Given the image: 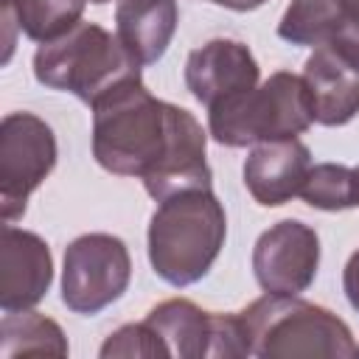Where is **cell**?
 <instances>
[{"instance_id":"11","label":"cell","mask_w":359,"mask_h":359,"mask_svg":"<svg viewBox=\"0 0 359 359\" xmlns=\"http://www.w3.org/2000/svg\"><path fill=\"white\" fill-rule=\"evenodd\" d=\"M261 79L258 62L252 50L238 39H210L202 48L188 53L185 62V84L191 95L208 109L252 90Z\"/></svg>"},{"instance_id":"5","label":"cell","mask_w":359,"mask_h":359,"mask_svg":"<svg viewBox=\"0 0 359 359\" xmlns=\"http://www.w3.org/2000/svg\"><path fill=\"white\" fill-rule=\"evenodd\" d=\"M311 123L314 118L303 76L289 70H278L252 90L208 109L210 137L230 149L297 137Z\"/></svg>"},{"instance_id":"10","label":"cell","mask_w":359,"mask_h":359,"mask_svg":"<svg viewBox=\"0 0 359 359\" xmlns=\"http://www.w3.org/2000/svg\"><path fill=\"white\" fill-rule=\"evenodd\" d=\"M303 84L311 118L323 126H342L359 115V42L331 39L306 59Z\"/></svg>"},{"instance_id":"17","label":"cell","mask_w":359,"mask_h":359,"mask_svg":"<svg viewBox=\"0 0 359 359\" xmlns=\"http://www.w3.org/2000/svg\"><path fill=\"white\" fill-rule=\"evenodd\" d=\"M0 353L3 359L48 353V356H67V339L62 328L36 311H6L0 323Z\"/></svg>"},{"instance_id":"20","label":"cell","mask_w":359,"mask_h":359,"mask_svg":"<svg viewBox=\"0 0 359 359\" xmlns=\"http://www.w3.org/2000/svg\"><path fill=\"white\" fill-rule=\"evenodd\" d=\"M342 289H345V297L348 303L359 311V250L348 258L345 264V272H342Z\"/></svg>"},{"instance_id":"23","label":"cell","mask_w":359,"mask_h":359,"mask_svg":"<svg viewBox=\"0 0 359 359\" xmlns=\"http://www.w3.org/2000/svg\"><path fill=\"white\" fill-rule=\"evenodd\" d=\"M356 180H359V165H356Z\"/></svg>"},{"instance_id":"7","label":"cell","mask_w":359,"mask_h":359,"mask_svg":"<svg viewBox=\"0 0 359 359\" xmlns=\"http://www.w3.org/2000/svg\"><path fill=\"white\" fill-rule=\"evenodd\" d=\"M56 165V137L31 112H8L0 123V210L14 224L25 213L28 196Z\"/></svg>"},{"instance_id":"13","label":"cell","mask_w":359,"mask_h":359,"mask_svg":"<svg viewBox=\"0 0 359 359\" xmlns=\"http://www.w3.org/2000/svg\"><path fill=\"white\" fill-rule=\"evenodd\" d=\"M309 168L311 151L297 137L258 143L244 160V185L258 205L278 208L300 196Z\"/></svg>"},{"instance_id":"15","label":"cell","mask_w":359,"mask_h":359,"mask_svg":"<svg viewBox=\"0 0 359 359\" xmlns=\"http://www.w3.org/2000/svg\"><path fill=\"white\" fill-rule=\"evenodd\" d=\"M87 0H0L3 8V65L14 50V31L34 42H50L81 22Z\"/></svg>"},{"instance_id":"22","label":"cell","mask_w":359,"mask_h":359,"mask_svg":"<svg viewBox=\"0 0 359 359\" xmlns=\"http://www.w3.org/2000/svg\"><path fill=\"white\" fill-rule=\"evenodd\" d=\"M87 3H95V6H101V3H109V0H87Z\"/></svg>"},{"instance_id":"24","label":"cell","mask_w":359,"mask_h":359,"mask_svg":"<svg viewBox=\"0 0 359 359\" xmlns=\"http://www.w3.org/2000/svg\"><path fill=\"white\" fill-rule=\"evenodd\" d=\"M356 353H359V348H356Z\"/></svg>"},{"instance_id":"8","label":"cell","mask_w":359,"mask_h":359,"mask_svg":"<svg viewBox=\"0 0 359 359\" xmlns=\"http://www.w3.org/2000/svg\"><path fill=\"white\" fill-rule=\"evenodd\" d=\"M146 323L163 339L168 356H247L238 314L205 311L191 300L171 297L157 303L146 314Z\"/></svg>"},{"instance_id":"14","label":"cell","mask_w":359,"mask_h":359,"mask_svg":"<svg viewBox=\"0 0 359 359\" xmlns=\"http://www.w3.org/2000/svg\"><path fill=\"white\" fill-rule=\"evenodd\" d=\"M177 0H121L115 11V36L143 67L163 59L177 34Z\"/></svg>"},{"instance_id":"21","label":"cell","mask_w":359,"mask_h":359,"mask_svg":"<svg viewBox=\"0 0 359 359\" xmlns=\"http://www.w3.org/2000/svg\"><path fill=\"white\" fill-rule=\"evenodd\" d=\"M208 3H216V6H224L230 11H252L258 6H264L266 0H208Z\"/></svg>"},{"instance_id":"16","label":"cell","mask_w":359,"mask_h":359,"mask_svg":"<svg viewBox=\"0 0 359 359\" xmlns=\"http://www.w3.org/2000/svg\"><path fill=\"white\" fill-rule=\"evenodd\" d=\"M348 34L342 0H292L278 22V36L289 45L317 48Z\"/></svg>"},{"instance_id":"9","label":"cell","mask_w":359,"mask_h":359,"mask_svg":"<svg viewBox=\"0 0 359 359\" xmlns=\"http://www.w3.org/2000/svg\"><path fill=\"white\" fill-rule=\"evenodd\" d=\"M320 266V236L314 227L283 219L264 230L252 247V272L269 294H300L306 292Z\"/></svg>"},{"instance_id":"19","label":"cell","mask_w":359,"mask_h":359,"mask_svg":"<svg viewBox=\"0 0 359 359\" xmlns=\"http://www.w3.org/2000/svg\"><path fill=\"white\" fill-rule=\"evenodd\" d=\"M101 356H168L163 339L154 334V328L143 320V323H129L123 328H118L115 334L107 337V342L101 345Z\"/></svg>"},{"instance_id":"18","label":"cell","mask_w":359,"mask_h":359,"mask_svg":"<svg viewBox=\"0 0 359 359\" xmlns=\"http://www.w3.org/2000/svg\"><path fill=\"white\" fill-rule=\"evenodd\" d=\"M300 196L309 208L317 210H348L359 205V180L356 168L339 163H317L309 168Z\"/></svg>"},{"instance_id":"3","label":"cell","mask_w":359,"mask_h":359,"mask_svg":"<svg viewBox=\"0 0 359 359\" xmlns=\"http://www.w3.org/2000/svg\"><path fill=\"white\" fill-rule=\"evenodd\" d=\"M247 342V356H356L351 328L328 309L300 300L297 294H264L236 311Z\"/></svg>"},{"instance_id":"2","label":"cell","mask_w":359,"mask_h":359,"mask_svg":"<svg viewBox=\"0 0 359 359\" xmlns=\"http://www.w3.org/2000/svg\"><path fill=\"white\" fill-rule=\"evenodd\" d=\"M227 238V216L210 188H191L163 199L149 222V261L171 286L202 280Z\"/></svg>"},{"instance_id":"6","label":"cell","mask_w":359,"mask_h":359,"mask_svg":"<svg viewBox=\"0 0 359 359\" xmlns=\"http://www.w3.org/2000/svg\"><path fill=\"white\" fill-rule=\"evenodd\" d=\"M132 258L109 233H87L67 244L62 269V303L76 314H98L129 286Z\"/></svg>"},{"instance_id":"4","label":"cell","mask_w":359,"mask_h":359,"mask_svg":"<svg viewBox=\"0 0 359 359\" xmlns=\"http://www.w3.org/2000/svg\"><path fill=\"white\" fill-rule=\"evenodd\" d=\"M34 76L39 84L73 93L87 107L129 79H140L132 53L95 22H76L67 34L42 42L34 53Z\"/></svg>"},{"instance_id":"12","label":"cell","mask_w":359,"mask_h":359,"mask_svg":"<svg viewBox=\"0 0 359 359\" xmlns=\"http://www.w3.org/2000/svg\"><path fill=\"white\" fill-rule=\"evenodd\" d=\"M53 280V258L48 244L14 224L3 227L0 241V306L3 311L34 309Z\"/></svg>"},{"instance_id":"1","label":"cell","mask_w":359,"mask_h":359,"mask_svg":"<svg viewBox=\"0 0 359 359\" xmlns=\"http://www.w3.org/2000/svg\"><path fill=\"white\" fill-rule=\"evenodd\" d=\"M208 135L182 107L154 98L140 79H129L93 104V157L101 168L137 177L157 202L210 188Z\"/></svg>"}]
</instances>
